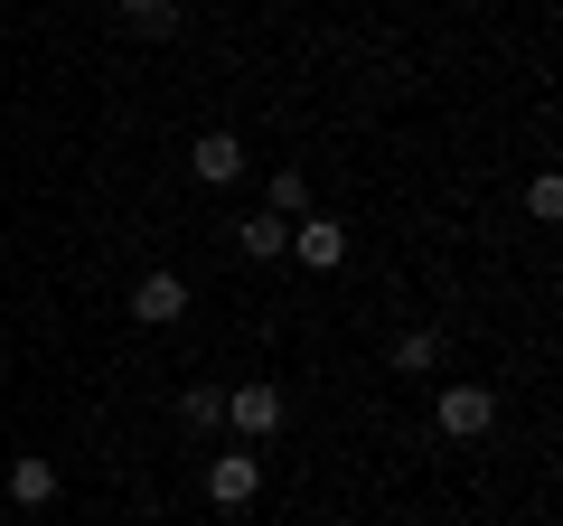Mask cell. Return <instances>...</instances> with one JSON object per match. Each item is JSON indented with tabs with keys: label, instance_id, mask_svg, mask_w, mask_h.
Returning <instances> with one entry per match:
<instances>
[{
	"label": "cell",
	"instance_id": "cell-1",
	"mask_svg": "<svg viewBox=\"0 0 563 526\" xmlns=\"http://www.w3.org/2000/svg\"><path fill=\"white\" fill-rule=\"evenodd\" d=\"M432 424H442L451 442H479V432L498 424V395H488V385H442V395H432Z\"/></svg>",
	"mask_w": 563,
	"mask_h": 526
},
{
	"label": "cell",
	"instance_id": "cell-2",
	"mask_svg": "<svg viewBox=\"0 0 563 526\" xmlns=\"http://www.w3.org/2000/svg\"><path fill=\"white\" fill-rule=\"evenodd\" d=\"M132 320H141V329L188 320V283H179V273H141V283H132Z\"/></svg>",
	"mask_w": 563,
	"mask_h": 526
},
{
	"label": "cell",
	"instance_id": "cell-3",
	"mask_svg": "<svg viewBox=\"0 0 563 526\" xmlns=\"http://www.w3.org/2000/svg\"><path fill=\"white\" fill-rule=\"evenodd\" d=\"M291 254H301L310 273H339L347 263V226L339 217H291Z\"/></svg>",
	"mask_w": 563,
	"mask_h": 526
},
{
	"label": "cell",
	"instance_id": "cell-4",
	"mask_svg": "<svg viewBox=\"0 0 563 526\" xmlns=\"http://www.w3.org/2000/svg\"><path fill=\"white\" fill-rule=\"evenodd\" d=\"M254 489H263L254 451H217V461H207V498H217V507H254Z\"/></svg>",
	"mask_w": 563,
	"mask_h": 526
},
{
	"label": "cell",
	"instance_id": "cell-5",
	"mask_svg": "<svg viewBox=\"0 0 563 526\" xmlns=\"http://www.w3.org/2000/svg\"><path fill=\"white\" fill-rule=\"evenodd\" d=\"M225 424L254 432V442H263V432H282V385H235V395H225Z\"/></svg>",
	"mask_w": 563,
	"mask_h": 526
},
{
	"label": "cell",
	"instance_id": "cell-6",
	"mask_svg": "<svg viewBox=\"0 0 563 526\" xmlns=\"http://www.w3.org/2000/svg\"><path fill=\"white\" fill-rule=\"evenodd\" d=\"M188 169H198L207 188H235L244 179V142H235V132H207V142L188 151Z\"/></svg>",
	"mask_w": 563,
	"mask_h": 526
},
{
	"label": "cell",
	"instance_id": "cell-7",
	"mask_svg": "<svg viewBox=\"0 0 563 526\" xmlns=\"http://www.w3.org/2000/svg\"><path fill=\"white\" fill-rule=\"evenodd\" d=\"M10 498H20V507H47V498H57V461H38V451L10 461Z\"/></svg>",
	"mask_w": 563,
	"mask_h": 526
},
{
	"label": "cell",
	"instance_id": "cell-8",
	"mask_svg": "<svg viewBox=\"0 0 563 526\" xmlns=\"http://www.w3.org/2000/svg\"><path fill=\"white\" fill-rule=\"evenodd\" d=\"M263 217H310V179H301V169H273V188H263Z\"/></svg>",
	"mask_w": 563,
	"mask_h": 526
},
{
	"label": "cell",
	"instance_id": "cell-9",
	"mask_svg": "<svg viewBox=\"0 0 563 526\" xmlns=\"http://www.w3.org/2000/svg\"><path fill=\"white\" fill-rule=\"evenodd\" d=\"M235 244H244L254 263H273L282 244H291V226H282V217H244V226H235Z\"/></svg>",
	"mask_w": 563,
	"mask_h": 526
},
{
	"label": "cell",
	"instance_id": "cell-10",
	"mask_svg": "<svg viewBox=\"0 0 563 526\" xmlns=\"http://www.w3.org/2000/svg\"><path fill=\"white\" fill-rule=\"evenodd\" d=\"M179 424L217 432V424H225V395H217V385H188V395H179Z\"/></svg>",
	"mask_w": 563,
	"mask_h": 526
},
{
	"label": "cell",
	"instance_id": "cell-11",
	"mask_svg": "<svg viewBox=\"0 0 563 526\" xmlns=\"http://www.w3.org/2000/svg\"><path fill=\"white\" fill-rule=\"evenodd\" d=\"M432 358H442V339H432V329H404V339H395V366H404V376H422Z\"/></svg>",
	"mask_w": 563,
	"mask_h": 526
},
{
	"label": "cell",
	"instance_id": "cell-12",
	"mask_svg": "<svg viewBox=\"0 0 563 526\" xmlns=\"http://www.w3.org/2000/svg\"><path fill=\"white\" fill-rule=\"evenodd\" d=\"M122 20H132L141 39H169V20H179V10H169V0H122Z\"/></svg>",
	"mask_w": 563,
	"mask_h": 526
}]
</instances>
